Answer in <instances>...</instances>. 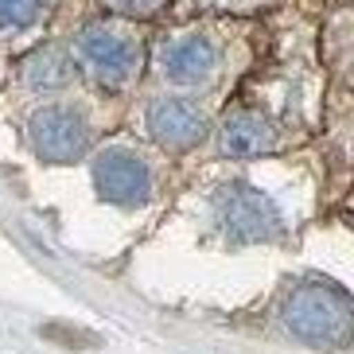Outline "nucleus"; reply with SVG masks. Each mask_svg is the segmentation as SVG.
Instances as JSON below:
<instances>
[{"mask_svg":"<svg viewBox=\"0 0 354 354\" xmlns=\"http://www.w3.org/2000/svg\"><path fill=\"white\" fill-rule=\"evenodd\" d=\"M288 331L308 346L319 351H343L351 343L354 319H351V296L339 284L327 281H308L288 292L281 308Z\"/></svg>","mask_w":354,"mask_h":354,"instance_id":"obj_1","label":"nucleus"},{"mask_svg":"<svg viewBox=\"0 0 354 354\" xmlns=\"http://www.w3.org/2000/svg\"><path fill=\"white\" fill-rule=\"evenodd\" d=\"M78 63L102 86H125L136 71V43L113 24H90L78 35Z\"/></svg>","mask_w":354,"mask_h":354,"instance_id":"obj_2","label":"nucleus"},{"mask_svg":"<svg viewBox=\"0 0 354 354\" xmlns=\"http://www.w3.org/2000/svg\"><path fill=\"white\" fill-rule=\"evenodd\" d=\"M218 218H222V230L241 245L269 241L281 234V218H277L272 203L261 191L245 187V183H230L218 195Z\"/></svg>","mask_w":354,"mask_h":354,"instance_id":"obj_3","label":"nucleus"},{"mask_svg":"<svg viewBox=\"0 0 354 354\" xmlns=\"http://www.w3.org/2000/svg\"><path fill=\"white\" fill-rule=\"evenodd\" d=\"M28 133H32V148L47 160V164H71V160H78L86 152V145H90L86 121L74 113V109H66V105H47V109H39V113L32 117Z\"/></svg>","mask_w":354,"mask_h":354,"instance_id":"obj_4","label":"nucleus"},{"mask_svg":"<svg viewBox=\"0 0 354 354\" xmlns=\"http://www.w3.org/2000/svg\"><path fill=\"white\" fill-rule=\"evenodd\" d=\"M94 183H97V195L105 203H113V207H140L152 195V171H148V164L140 156H133V152H121V148L97 156Z\"/></svg>","mask_w":354,"mask_h":354,"instance_id":"obj_5","label":"nucleus"},{"mask_svg":"<svg viewBox=\"0 0 354 354\" xmlns=\"http://www.w3.org/2000/svg\"><path fill=\"white\" fill-rule=\"evenodd\" d=\"M148 133L164 148H195L207 136V117L183 97H164L148 109Z\"/></svg>","mask_w":354,"mask_h":354,"instance_id":"obj_6","label":"nucleus"},{"mask_svg":"<svg viewBox=\"0 0 354 354\" xmlns=\"http://www.w3.org/2000/svg\"><path fill=\"white\" fill-rule=\"evenodd\" d=\"M214 63H218V55L210 47L203 35H183V39H171L164 43V51H160V66L171 82L179 86H195V82H207L210 74H214Z\"/></svg>","mask_w":354,"mask_h":354,"instance_id":"obj_7","label":"nucleus"},{"mask_svg":"<svg viewBox=\"0 0 354 354\" xmlns=\"http://www.w3.org/2000/svg\"><path fill=\"white\" fill-rule=\"evenodd\" d=\"M277 145V129L265 121L261 113H241L226 117V129H222V152L226 156H261Z\"/></svg>","mask_w":354,"mask_h":354,"instance_id":"obj_8","label":"nucleus"},{"mask_svg":"<svg viewBox=\"0 0 354 354\" xmlns=\"http://www.w3.org/2000/svg\"><path fill=\"white\" fill-rule=\"evenodd\" d=\"M24 78H28V86L59 90V86H66V78H71V63L55 51H35L32 59H28V66H24Z\"/></svg>","mask_w":354,"mask_h":354,"instance_id":"obj_9","label":"nucleus"},{"mask_svg":"<svg viewBox=\"0 0 354 354\" xmlns=\"http://www.w3.org/2000/svg\"><path fill=\"white\" fill-rule=\"evenodd\" d=\"M39 16V0H0V28H28Z\"/></svg>","mask_w":354,"mask_h":354,"instance_id":"obj_10","label":"nucleus"},{"mask_svg":"<svg viewBox=\"0 0 354 354\" xmlns=\"http://www.w3.org/2000/svg\"><path fill=\"white\" fill-rule=\"evenodd\" d=\"M113 4L125 12H148V8H156L160 0H113Z\"/></svg>","mask_w":354,"mask_h":354,"instance_id":"obj_11","label":"nucleus"}]
</instances>
